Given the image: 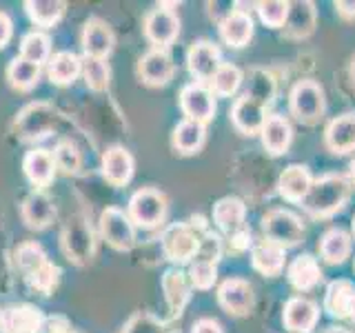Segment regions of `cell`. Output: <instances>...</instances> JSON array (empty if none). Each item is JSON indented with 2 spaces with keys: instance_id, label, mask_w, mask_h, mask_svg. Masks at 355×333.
Instances as JSON below:
<instances>
[{
  "instance_id": "obj_1",
  "label": "cell",
  "mask_w": 355,
  "mask_h": 333,
  "mask_svg": "<svg viewBox=\"0 0 355 333\" xmlns=\"http://www.w3.org/2000/svg\"><path fill=\"white\" fill-rule=\"evenodd\" d=\"M351 194V180L347 176H322L320 180L311 185L306 198L302 200V207L306 214L313 218H327L333 216L338 209L344 207Z\"/></svg>"
},
{
  "instance_id": "obj_2",
  "label": "cell",
  "mask_w": 355,
  "mask_h": 333,
  "mask_svg": "<svg viewBox=\"0 0 355 333\" xmlns=\"http://www.w3.org/2000/svg\"><path fill=\"white\" fill-rule=\"evenodd\" d=\"M288 105H291V114L304 122V125H315L320 118L324 116L327 98L324 89L315 80H300L288 96Z\"/></svg>"
},
{
  "instance_id": "obj_3",
  "label": "cell",
  "mask_w": 355,
  "mask_h": 333,
  "mask_svg": "<svg viewBox=\"0 0 355 333\" xmlns=\"http://www.w3.org/2000/svg\"><path fill=\"white\" fill-rule=\"evenodd\" d=\"M262 231L269 242L277 244V247H293V244L304 240V225L293 211L286 209H273L262 218Z\"/></svg>"
},
{
  "instance_id": "obj_4",
  "label": "cell",
  "mask_w": 355,
  "mask_h": 333,
  "mask_svg": "<svg viewBox=\"0 0 355 333\" xmlns=\"http://www.w3.org/2000/svg\"><path fill=\"white\" fill-rule=\"evenodd\" d=\"M166 216V196L158 189H140L129 200V218L133 225L151 229L158 227Z\"/></svg>"
},
{
  "instance_id": "obj_5",
  "label": "cell",
  "mask_w": 355,
  "mask_h": 333,
  "mask_svg": "<svg viewBox=\"0 0 355 333\" xmlns=\"http://www.w3.org/2000/svg\"><path fill=\"white\" fill-rule=\"evenodd\" d=\"M100 231H103V238L118 251H129L136 242V227L129 218L118 207H107L100 216Z\"/></svg>"
},
{
  "instance_id": "obj_6",
  "label": "cell",
  "mask_w": 355,
  "mask_h": 333,
  "mask_svg": "<svg viewBox=\"0 0 355 333\" xmlns=\"http://www.w3.org/2000/svg\"><path fill=\"white\" fill-rule=\"evenodd\" d=\"M200 236L189 225H171L162 233V251L171 262H189L196 258Z\"/></svg>"
},
{
  "instance_id": "obj_7",
  "label": "cell",
  "mask_w": 355,
  "mask_h": 333,
  "mask_svg": "<svg viewBox=\"0 0 355 333\" xmlns=\"http://www.w3.org/2000/svg\"><path fill=\"white\" fill-rule=\"evenodd\" d=\"M62 249L76 264H87L94 258V236L83 218L67 222L62 231Z\"/></svg>"
},
{
  "instance_id": "obj_8",
  "label": "cell",
  "mask_w": 355,
  "mask_h": 333,
  "mask_svg": "<svg viewBox=\"0 0 355 333\" xmlns=\"http://www.w3.org/2000/svg\"><path fill=\"white\" fill-rule=\"evenodd\" d=\"M180 107L189 120H196L200 125H205L216 114V98L214 92L202 83H191L182 87L180 92Z\"/></svg>"
},
{
  "instance_id": "obj_9",
  "label": "cell",
  "mask_w": 355,
  "mask_h": 333,
  "mask_svg": "<svg viewBox=\"0 0 355 333\" xmlns=\"http://www.w3.org/2000/svg\"><path fill=\"white\" fill-rule=\"evenodd\" d=\"M178 33H180V20L171 9L160 5V9H153L144 18V36H147L155 47L164 49L166 44H171Z\"/></svg>"
},
{
  "instance_id": "obj_10",
  "label": "cell",
  "mask_w": 355,
  "mask_h": 333,
  "mask_svg": "<svg viewBox=\"0 0 355 333\" xmlns=\"http://www.w3.org/2000/svg\"><path fill=\"white\" fill-rule=\"evenodd\" d=\"M42 325V311L31 305L7 307L0 311V333H40Z\"/></svg>"
},
{
  "instance_id": "obj_11",
  "label": "cell",
  "mask_w": 355,
  "mask_h": 333,
  "mask_svg": "<svg viewBox=\"0 0 355 333\" xmlns=\"http://www.w3.org/2000/svg\"><path fill=\"white\" fill-rule=\"evenodd\" d=\"M218 302L231 316H247L253 309V287L242 278H231L220 284Z\"/></svg>"
},
{
  "instance_id": "obj_12",
  "label": "cell",
  "mask_w": 355,
  "mask_h": 333,
  "mask_svg": "<svg viewBox=\"0 0 355 333\" xmlns=\"http://www.w3.org/2000/svg\"><path fill=\"white\" fill-rule=\"evenodd\" d=\"M264 109L266 105L262 100L253 98L251 94H242L231 109V120H233V125H236V129L242 131L244 136H255V133H260L266 120Z\"/></svg>"
},
{
  "instance_id": "obj_13",
  "label": "cell",
  "mask_w": 355,
  "mask_h": 333,
  "mask_svg": "<svg viewBox=\"0 0 355 333\" xmlns=\"http://www.w3.org/2000/svg\"><path fill=\"white\" fill-rule=\"evenodd\" d=\"M318 318H320V309L309 298L295 296L284 305V314H282L284 327L293 333H311L318 325Z\"/></svg>"
},
{
  "instance_id": "obj_14",
  "label": "cell",
  "mask_w": 355,
  "mask_h": 333,
  "mask_svg": "<svg viewBox=\"0 0 355 333\" xmlns=\"http://www.w3.org/2000/svg\"><path fill=\"white\" fill-rule=\"evenodd\" d=\"M220 65H222L220 62V49L209 40L193 42L191 49H189V53H187V67L198 83L211 80Z\"/></svg>"
},
{
  "instance_id": "obj_15",
  "label": "cell",
  "mask_w": 355,
  "mask_h": 333,
  "mask_svg": "<svg viewBox=\"0 0 355 333\" xmlns=\"http://www.w3.org/2000/svg\"><path fill=\"white\" fill-rule=\"evenodd\" d=\"M138 76L144 85L149 87H162L171 80L173 76V60L164 49H151L140 58L138 62Z\"/></svg>"
},
{
  "instance_id": "obj_16",
  "label": "cell",
  "mask_w": 355,
  "mask_h": 333,
  "mask_svg": "<svg viewBox=\"0 0 355 333\" xmlns=\"http://www.w3.org/2000/svg\"><path fill=\"white\" fill-rule=\"evenodd\" d=\"M53 125V111L47 105H29L16 118V131L20 138L36 140L47 136Z\"/></svg>"
},
{
  "instance_id": "obj_17",
  "label": "cell",
  "mask_w": 355,
  "mask_h": 333,
  "mask_svg": "<svg viewBox=\"0 0 355 333\" xmlns=\"http://www.w3.org/2000/svg\"><path fill=\"white\" fill-rule=\"evenodd\" d=\"M83 49L85 56H94V58H107L114 49V31L100 18H89L83 29Z\"/></svg>"
},
{
  "instance_id": "obj_18",
  "label": "cell",
  "mask_w": 355,
  "mask_h": 333,
  "mask_svg": "<svg viewBox=\"0 0 355 333\" xmlns=\"http://www.w3.org/2000/svg\"><path fill=\"white\" fill-rule=\"evenodd\" d=\"M260 136H262V144L266 151L271 155H282V153H286L288 147H291V140H293L291 122L280 114L266 116L264 125L260 129Z\"/></svg>"
},
{
  "instance_id": "obj_19",
  "label": "cell",
  "mask_w": 355,
  "mask_h": 333,
  "mask_svg": "<svg viewBox=\"0 0 355 333\" xmlns=\"http://www.w3.org/2000/svg\"><path fill=\"white\" fill-rule=\"evenodd\" d=\"M311 185L313 180H311V173L304 164H288L277 178V191L288 203H302Z\"/></svg>"
},
{
  "instance_id": "obj_20",
  "label": "cell",
  "mask_w": 355,
  "mask_h": 333,
  "mask_svg": "<svg viewBox=\"0 0 355 333\" xmlns=\"http://www.w3.org/2000/svg\"><path fill=\"white\" fill-rule=\"evenodd\" d=\"M103 176L114 187H125L133 176V158L125 147H111L103 155Z\"/></svg>"
},
{
  "instance_id": "obj_21",
  "label": "cell",
  "mask_w": 355,
  "mask_h": 333,
  "mask_svg": "<svg viewBox=\"0 0 355 333\" xmlns=\"http://www.w3.org/2000/svg\"><path fill=\"white\" fill-rule=\"evenodd\" d=\"M327 147L333 153H349L355 149V111H349L327 127Z\"/></svg>"
},
{
  "instance_id": "obj_22",
  "label": "cell",
  "mask_w": 355,
  "mask_h": 333,
  "mask_svg": "<svg viewBox=\"0 0 355 333\" xmlns=\"http://www.w3.org/2000/svg\"><path fill=\"white\" fill-rule=\"evenodd\" d=\"M220 36L229 47H244L253 38V20L249 14L240 9H233L231 14L220 22Z\"/></svg>"
},
{
  "instance_id": "obj_23",
  "label": "cell",
  "mask_w": 355,
  "mask_h": 333,
  "mask_svg": "<svg viewBox=\"0 0 355 333\" xmlns=\"http://www.w3.org/2000/svg\"><path fill=\"white\" fill-rule=\"evenodd\" d=\"M315 29V7L309 0H300V3H291L288 7V16L284 22V31L288 38H306Z\"/></svg>"
},
{
  "instance_id": "obj_24",
  "label": "cell",
  "mask_w": 355,
  "mask_h": 333,
  "mask_svg": "<svg viewBox=\"0 0 355 333\" xmlns=\"http://www.w3.org/2000/svg\"><path fill=\"white\" fill-rule=\"evenodd\" d=\"M53 218H55V209L44 194L33 191L31 196L25 198V203H22V220H25V225L29 229L49 227Z\"/></svg>"
},
{
  "instance_id": "obj_25",
  "label": "cell",
  "mask_w": 355,
  "mask_h": 333,
  "mask_svg": "<svg viewBox=\"0 0 355 333\" xmlns=\"http://www.w3.org/2000/svg\"><path fill=\"white\" fill-rule=\"evenodd\" d=\"M22 169H25V176L29 178L31 185L36 187L49 185L55 171L53 155L47 149H31L27 151L25 160H22Z\"/></svg>"
},
{
  "instance_id": "obj_26",
  "label": "cell",
  "mask_w": 355,
  "mask_h": 333,
  "mask_svg": "<svg viewBox=\"0 0 355 333\" xmlns=\"http://www.w3.org/2000/svg\"><path fill=\"white\" fill-rule=\"evenodd\" d=\"M286 275H288V282H291L297 291H309V289H313L320 282L322 269L313 255L304 253V255H297V258L288 264Z\"/></svg>"
},
{
  "instance_id": "obj_27",
  "label": "cell",
  "mask_w": 355,
  "mask_h": 333,
  "mask_svg": "<svg viewBox=\"0 0 355 333\" xmlns=\"http://www.w3.org/2000/svg\"><path fill=\"white\" fill-rule=\"evenodd\" d=\"M244 216H247V207L240 198H222L214 207V220L216 225L227 231L229 236L240 229H244Z\"/></svg>"
},
{
  "instance_id": "obj_28",
  "label": "cell",
  "mask_w": 355,
  "mask_h": 333,
  "mask_svg": "<svg viewBox=\"0 0 355 333\" xmlns=\"http://www.w3.org/2000/svg\"><path fill=\"white\" fill-rule=\"evenodd\" d=\"M320 255L329 264H342L351 255V236L340 227L329 229L320 240Z\"/></svg>"
},
{
  "instance_id": "obj_29",
  "label": "cell",
  "mask_w": 355,
  "mask_h": 333,
  "mask_svg": "<svg viewBox=\"0 0 355 333\" xmlns=\"http://www.w3.org/2000/svg\"><path fill=\"white\" fill-rule=\"evenodd\" d=\"M284 249L277 244L264 240L258 247H253L251 251V262L253 266L264 275H280L284 269Z\"/></svg>"
},
{
  "instance_id": "obj_30",
  "label": "cell",
  "mask_w": 355,
  "mask_h": 333,
  "mask_svg": "<svg viewBox=\"0 0 355 333\" xmlns=\"http://www.w3.org/2000/svg\"><path fill=\"white\" fill-rule=\"evenodd\" d=\"M162 291L166 298V305H169L171 314L178 316L184 309L187 300H189V284L187 278L180 269H169L162 275Z\"/></svg>"
},
{
  "instance_id": "obj_31",
  "label": "cell",
  "mask_w": 355,
  "mask_h": 333,
  "mask_svg": "<svg viewBox=\"0 0 355 333\" xmlns=\"http://www.w3.org/2000/svg\"><path fill=\"white\" fill-rule=\"evenodd\" d=\"M47 74L53 85H58V87L71 85L78 78V74H80V58L71 51H58L49 60Z\"/></svg>"
},
{
  "instance_id": "obj_32",
  "label": "cell",
  "mask_w": 355,
  "mask_h": 333,
  "mask_svg": "<svg viewBox=\"0 0 355 333\" xmlns=\"http://www.w3.org/2000/svg\"><path fill=\"white\" fill-rule=\"evenodd\" d=\"M173 147L184 155L196 153L205 142V125H200L196 120L184 118L180 125L173 129Z\"/></svg>"
},
{
  "instance_id": "obj_33",
  "label": "cell",
  "mask_w": 355,
  "mask_h": 333,
  "mask_svg": "<svg viewBox=\"0 0 355 333\" xmlns=\"http://www.w3.org/2000/svg\"><path fill=\"white\" fill-rule=\"evenodd\" d=\"M353 296H355V287L349 280H333L327 287L324 309L333 318H347Z\"/></svg>"
},
{
  "instance_id": "obj_34",
  "label": "cell",
  "mask_w": 355,
  "mask_h": 333,
  "mask_svg": "<svg viewBox=\"0 0 355 333\" xmlns=\"http://www.w3.org/2000/svg\"><path fill=\"white\" fill-rule=\"evenodd\" d=\"M40 78V65L27 62L25 58H14L7 67V80L14 89H20V92H29L31 87H36Z\"/></svg>"
},
{
  "instance_id": "obj_35",
  "label": "cell",
  "mask_w": 355,
  "mask_h": 333,
  "mask_svg": "<svg viewBox=\"0 0 355 333\" xmlns=\"http://www.w3.org/2000/svg\"><path fill=\"white\" fill-rule=\"evenodd\" d=\"M25 9L36 25L51 27L64 14V3H60V0H27Z\"/></svg>"
},
{
  "instance_id": "obj_36",
  "label": "cell",
  "mask_w": 355,
  "mask_h": 333,
  "mask_svg": "<svg viewBox=\"0 0 355 333\" xmlns=\"http://www.w3.org/2000/svg\"><path fill=\"white\" fill-rule=\"evenodd\" d=\"M80 74L85 83L94 92H105L109 87V65L103 58H94V56H85L80 60Z\"/></svg>"
},
{
  "instance_id": "obj_37",
  "label": "cell",
  "mask_w": 355,
  "mask_h": 333,
  "mask_svg": "<svg viewBox=\"0 0 355 333\" xmlns=\"http://www.w3.org/2000/svg\"><path fill=\"white\" fill-rule=\"evenodd\" d=\"M240 85H242V71L236 65L229 62H222L214 78H211V92L216 96H233Z\"/></svg>"
},
{
  "instance_id": "obj_38",
  "label": "cell",
  "mask_w": 355,
  "mask_h": 333,
  "mask_svg": "<svg viewBox=\"0 0 355 333\" xmlns=\"http://www.w3.org/2000/svg\"><path fill=\"white\" fill-rule=\"evenodd\" d=\"M20 58H25L27 62L42 65L49 58V38L40 31L27 33L20 42Z\"/></svg>"
},
{
  "instance_id": "obj_39",
  "label": "cell",
  "mask_w": 355,
  "mask_h": 333,
  "mask_svg": "<svg viewBox=\"0 0 355 333\" xmlns=\"http://www.w3.org/2000/svg\"><path fill=\"white\" fill-rule=\"evenodd\" d=\"M44 262H47V253L42 251L38 242H25L16 249V264L25 275L38 271Z\"/></svg>"
},
{
  "instance_id": "obj_40",
  "label": "cell",
  "mask_w": 355,
  "mask_h": 333,
  "mask_svg": "<svg viewBox=\"0 0 355 333\" xmlns=\"http://www.w3.org/2000/svg\"><path fill=\"white\" fill-rule=\"evenodd\" d=\"M27 282H29L31 289H36V291H40L42 296H49L60 282V269L47 260L38 271H33L31 275H27Z\"/></svg>"
},
{
  "instance_id": "obj_41",
  "label": "cell",
  "mask_w": 355,
  "mask_h": 333,
  "mask_svg": "<svg viewBox=\"0 0 355 333\" xmlns=\"http://www.w3.org/2000/svg\"><path fill=\"white\" fill-rule=\"evenodd\" d=\"M216 278H218V266L211 260L196 258L191 269H189V280H191L196 289H202V291H207V289L216 284Z\"/></svg>"
},
{
  "instance_id": "obj_42",
  "label": "cell",
  "mask_w": 355,
  "mask_h": 333,
  "mask_svg": "<svg viewBox=\"0 0 355 333\" xmlns=\"http://www.w3.org/2000/svg\"><path fill=\"white\" fill-rule=\"evenodd\" d=\"M51 155H53L55 169H60L64 173H76L78 169H80V151H78L76 144L69 140L60 142Z\"/></svg>"
},
{
  "instance_id": "obj_43",
  "label": "cell",
  "mask_w": 355,
  "mask_h": 333,
  "mask_svg": "<svg viewBox=\"0 0 355 333\" xmlns=\"http://www.w3.org/2000/svg\"><path fill=\"white\" fill-rule=\"evenodd\" d=\"M258 14L266 27H284L288 7L291 3H282V0H266V3H258Z\"/></svg>"
},
{
  "instance_id": "obj_44",
  "label": "cell",
  "mask_w": 355,
  "mask_h": 333,
  "mask_svg": "<svg viewBox=\"0 0 355 333\" xmlns=\"http://www.w3.org/2000/svg\"><path fill=\"white\" fill-rule=\"evenodd\" d=\"M127 333H162V327L151 316H140L131 322Z\"/></svg>"
},
{
  "instance_id": "obj_45",
  "label": "cell",
  "mask_w": 355,
  "mask_h": 333,
  "mask_svg": "<svg viewBox=\"0 0 355 333\" xmlns=\"http://www.w3.org/2000/svg\"><path fill=\"white\" fill-rule=\"evenodd\" d=\"M40 333H71V327H69V322H67V318L51 316V318H44Z\"/></svg>"
},
{
  "instance_id": "obj_46",
  "label": "cell",
  "mask_w": 355,
  "mask_h": 333,
  "mask_svg": "<svg viewBox=\"0 0 355 333\" xmlns=\"http://www.w3.org/2000/svg\"><path fill=\"white\" fill-rule=\"evenodd\" d=\"M231 249H236V251H244V249H249V244H251V231L247 229H240L236 233H231Z\"/></svg>"
},
{
  "instance_id": "obj_47",
  "label": "cell",
  "mask_w": 355,
  "mask_h": 333,
  "mask_svg": "<svg viewBox=\"0 0 355 333\" xmlns=\"http://www.w3.org/2000/svg\"><path fill=\"white\" fill-rule=\"evenodd\" d=\"M191 333H225L222 331V327L218 325L216 320H211V318H202V320H198Z\"/></svg>"
},
{
  "instance_id": "obj_48",
  "label": "cell",
  "mask_w": 355,
  "mask_h": 333,
  "mask_svg": "<svg viewBox=\"0 0 355 333\" xmlns=\"http://www.w3.org/2000/svg\"><path fill=\"white\" fill-rule=\"evenodd\" d=\"M14 25H11V18L5 14V11H0V49H5L7 47V42L11 38V29Z\"/></svg>"
},
{
  "instance_id": "obj_49",
  "label": "cell",
  "mask_w": 355,
  "mask_h": 333,
  "mask_svg": "<svg viewBox=\"0 0 355 333\" xmlns=\"http://www.w3.org/2000/svg\"><path fill=\"white\" fill-rule=\"evenodd\" d=\"M336 9H338V14L342 18H355V0H351V3H344V0H340V3H336Z\"/></svg>"
},
{
  "instance_id": "obj_50",
  "label": "cell",
  "mask_w": 355,
  "mask_h": 333,
  "mask_svg": "<svg viewBox=\"0 0 355 333\" xmlns=\"http://www.w3.org/2000/svg\"><path fill=\"white\" fill-rule=\"evenodd\" d=\"M347 318H351V320L355 322V296L351 298V305H349V314H347Z\"/></svg>"
},
{
  "instance_id": "obj_51",
  "label": "cell",
  "mask_w": 355,
  "mask_h": 333,
  "mask_svg": "<svg viewBox=\"0 0 355 333\" xmlns=\"http://www.w3.org/2000/svg\"><path fill=\"white\" fill-rule=\"evenodd\" d=\"M324 333H351V331H347V329H340V327H333V329H329V331H324Z\"/></svg>"
},
{
  "instance_id": "obj_52",
  "label": "cell",
  "mask_w": 355,
  "mask_h": 333,
  "mask_svg": "<svg viewBox=\"0 0 355 333\" xmlns=\"http://www.w3.org/2000/svg\"><path fill=\"white\" fill-rule=\"evenodd\" d=\"M351 185H355V162L351 164Z\"/></svg>"
},
{
  "instance_id": "obj_53",
  "label": "cell",
  "mask_w": 355,
  "mask_h": 333,
  "mask_svg": "<svg viewBox=\"0 0 355 333\" xmlns=\"http://www.w3.org/2000/svg\"><path fill=\"white\" fill-rule=\"evenodd\" d=\"M351 78H353V83H355V60H353V65H351Z\"/></svg>"
},
{
  "instance_id": "obj_54",
  "label": "cell",
  "mask_w": 355,
  "mask_h": 333,
  "mask_svg": "<svg viewBox=\"0 0 355 333\" xmlns=\"http://www.w3.org/2000/svg\"><path fill=\"white\" fill-rule=\"evenodd\" d=\"M353 233H355V216H353Z\"/></svg>"
},
{
  "instance_id": "obj_55",
  "label": "cell",
  "mask_w": 355,
  "mask_h": 333,
  "mask_svg": "<svg viewBox=\"0 0 355 333\" xmlns=\"http://www.w3.org/2000/svg\"><path fill=\"white\" fill-rule=\"evenodd\" d=\"M71 333H76V331H71Z\"/></svg>"
}]
</instances>
